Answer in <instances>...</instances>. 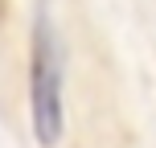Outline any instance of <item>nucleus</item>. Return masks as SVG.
<instances>
[{
	"mask_svg": "<svg viewBox=\"0 0 156 148\" xmlns=\"http://www.w3.org/2000/svg\"><path fill=\"white\" fill-rule=\"evenodd\" d=\"M29 128L41 148H58L66 136V41L45 4L29 29Z\"/></svg>",
	"mask_w": 156,
	"mask_h": 148,
	"instance_id": "obj_1",
	"label": "nucleus"
}]
</instances>
